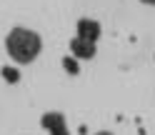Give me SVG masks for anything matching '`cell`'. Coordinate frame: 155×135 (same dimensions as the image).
<instances>
[{"instance_id":"obj_1","label":"cell","mask_w":155,"mask_h":135,"mask_svg":"<svg viewBox=\"0 0 155 135\" xmlns=\"http://www.w3.org/2000/svg\"><path fill=\"white\" fill-rule=\"evenodd\" d=\"M5 48H8V55L13 58L15 63L28 65L33 63L43 50V40L35 30H28V28H13L10 35L5 38Z\"/></svg>"},{"instance_id":"obj_2","label":"cell","mask_w":155,"mask_h":135,"mask_svg":"<svg viewBox=\"0 0 155 135\" xmlns=\"http://www.w3.org/2000/svg\"><path fill=\"white\" fill-rule=\"evenodd\" d=\"M40 125L45 130H50V135H70V133H68V125H65L63 113H45Z\"/></svg>"},{"instance_id":"obj_3","label":"cell","mask_w":155,"mask_h":135,"mask_svg":"<svg viewBox=\"0 0 155 135\" xmlns=\"http://www.w3.org/2000/svg\"><path fill=\"white\" fill-rule=\"evenodd\" d=\"M95 43L93 40H85V38H73L70 40V53L75 58H80V60H90V58H95Z\"/></svg>"},{"instance_id":"obj_4","label":"cell","mask_w":155,"mask_h":135,"mask_svg":"<svg viewBox=\"0 0 155 135\" xmlns=\"http://www.w3.org/2000/svg\"><path fill=\"white\" fill-rule=\"evenodd\" d=\"M78 38H85V40L98 43V38H100V23L98 20H90V18L78 20Z\"/></svg>"},{"instance_id":"obj_5","label":"cell","mask_w":155,"mask_h":135,"mask_svg":"<svg viewBox=\"0 0 155 135\" xmlns=\"http://www.w3.org/2000/svg\"><path fill=\"white\" fill-rule=\"evenodd\" d=\"M3 78L8 83H18V70L15 68H3Z\"/></svg>"},{"instance_id":"obj_6","label":"cell","mask_w":155,"mask_h":135,"mask_svg":"<svg viewBox=\"0 0 155 135\" xmlns=\"http://www.w3.org/2000/svg\"><path fill=\"white\" fill-rule=\"evenodd\" d=\"M63 68H65V70L70 73V75H75V73H78V65H75L73 58H63Z\"/></svg>"},{"instance_id":"obj_7","label":"cell","mask_w":155,"mask_h":135,"mask_svg":"<svg viewBox=\"0 0 155 135\" xmlns=\"http://www.w3.org/2000/svg\"><path fill=\"white\" fill-rule=\"evenodd\" d=\"M140 3H145V5H155V0H140Z\"/></svg>"},{"instance_id":"obj_8","label":"cell","mask_w":155,"mask_h":135,"mask_svg":"<svg viewBox=\"0 0 155 135\" xmlns=\"http://www.w3.org/2000/svg\"><path fill=\"white\" fill-rule=\"evenodd\" d=\"M95 135H113V133H108V130H105V133H95Z\"/></svg>"}]
</instances>
